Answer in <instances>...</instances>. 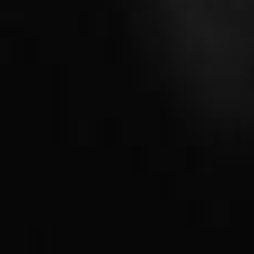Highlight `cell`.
Wrapping results in <instances>:
<instances>
[{
    "mask_svg": "<svg viewBox=\"0 0 254 254\" xmlns=\"http://www.w3.org/2000/svg\"><path fill=\"white\" fill-rule=\"evenodd\" d=\"M180 95L207 122H254V0H139Z\"/></svg>",
    "mask_w": 254,
    "mask_h": 254,
    "instance_id": "6da1fadb",
    "label": "cell"
}]
</instances>
